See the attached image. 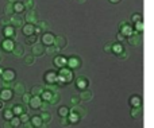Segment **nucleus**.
<instances>
[{"instance_id":"1","label":"nucleus","mask_w":154,"mask_h":128,"mask_svg":"<svg viewBox=\"0 0 154 128\" xmlns=\"http://www.w3.org/2000/svg\"><path fill=\"white\" fill-rule=\"evenodd\" d=\"M58 74V81H62V82H69V81H72V78H73V73H72V70L70 69H68L66 66L65 67H61L60 69V72L57 73Z\"/></svg>"},{"instance_id":"2","label":"nucleus","mask_w":154,"mask_h":128,"mask_svg":"<svg viewBox=\"0 0 154 128\" xmlns=\"http://www.w3.org/2000/svg\"><path fill=\"white\" fill-rule=\"evenodd\" d=\"M8 19H10V26L14 27V28H19L24 24V19L22 18L20 13H12Z\"/></svg>"},{"instance_id":"3","label":"nucleus","mask_w":154,"mask_h":128,"mask_svg":"<svg viewBox=\"0 0 154 128\" xmlns=\"http://www.w3.org/2000/svg\"><path fill=\"white\" fill-rule=\"evenodd\" d=\"M24 19H26V22L27 23H30V24H37L38 23V20H39V13H38V11L35 10H30V11H27L26 12V15H24Z\"/></svg>"},{"instance_id":"4","label":"nucleus","mask_w":154,"mask_h":128,"mask_svg":"<svg viewBox=\"0 0 154 128\" xmlns=\"http://www.w3.org/2000/svg\"><path fill=\"white\" fill-rule=\"evenodd\" d=\"M66 67L70 70H75V69H80L81 67V59L76 55H72L66 59Z\"/></svg>"},{"instance_id":"5","label":"nucleus","mask_w":154,"mask_h":128,"mask_svg":"<svg viewBox=\"0 0 154 128\" xmlns=\"http://www.w3.org/2000/svg\"><path fill=\"white\" fill-rule=\"evenodd\" d=\"M45 50H46V46L42 45V43H38L35 42L34 45H31V54L37 58V57H42L45 54Z\"/></svg>"},{"instance_id":"6","label":"nucleus","mask_w":154,"mask_h":128,"mask_svg":"<svg viewBox=\"0 0 154 128\" xmlns=\"http://www.w3.org/2000/svg\"><path fill=\"white\" fill-rule=\"evenodd\" d=\"M16 78V72L14 69H3L2 72V80L7 81V82H14Z\"/></svg>"},{"instance_id":"7","label":"nucleus","mask_w":154,"mask_h":128,"mask_svg":"<svg viewBox=\"0 0 154 128\" xmlns=\"http://www.w3.org/2000/svg\"><path fill=\"white\" fill-rule=\"evenodd\" d=\"M45 82L48 85H51V84H57L58 82V74L54 70H49V72L45 73Z\"/></svg>"},{"instance_id":"8","label":"nucleus","mask_w":154,"mask_h":128,"mask_svg":"<svg viewBox=\"0 0 154 128\" xmlns=\"http://www.w3.org/2000/svg\"><path fill=\"white\" fill-rule=\"evenodd\" d=\"M27 109H29V108H27L26 104H23V103H20V104H14L12 107H11V111H12L14 116H20V115H23V113H27Z\"/></svg>"},{"instance_id":"9","label":"nucleus","mask_w":154,"mask_h":128,"mask_svg":"<svg viewBox=\"0 0 154 128\" xmlns=\"http://www.w3.org/2000/svg\"><path fill=\"white\" fill-rule=\"evenodd\" d=\"M127 38H128V43H130L131 46H139L142 42V34L141 32L134 31V30H133V34Z\"/></svg>"},{"instance_id":"10","label":"nucleus","mask_w":154,"mask_h":128,"mask_svg":"<svg viewBox=\"0 0 154 128\" xmlns=\"http://www.w3.org/2000/svg\"><path fill=\"white\" fill-rule=\"evenodd\" d=\"M66 43H68V39L64 37V35H54V40H53V45L56 46V47H58L60 50L61 49H64L65 46H66Z\"/></svg>"},{"instance_id":"11","label":"nucleus","mask_w":154,"mask_h":128,"mask_svg":"<svg viewBox=\"0 0 154 128\" xmlns=\"http://www.w3.org/2000/svg\"><path fill=\"white\" fill-rule=\"evenodd\" d=\"M11 97H12V91H11V88H2L0 89V101H3V103L10 101Z\"/></svg>"},{"instance_id":"12","label":"nucleus","mask_w":154,"mask_h":128,"mask_svg":"<svg viewBox=\"0 0 154 128\" xmlns=\"http://www.w3.org/2000/svg\"><path fill=\"white\" fill-rule=\"evenodd\" d=\"M41 40H42V45L50 46V45H53L54 35L51 34L50 31H46V32H43V34H42V37H41Z\"/></svg>"},{"instance_id":"13","label":"nucleus","mask_w":154,"mask_h":128,"mask_svg":"<svg viewBox=\"0 0 154 128\" xmlns=\"http://www.w3.org/2000/svg\"><path fill=\"white\" fill-rule=\"evenodd\" d=\"M80 100L81 101H91V100L93 99V93L91 89H82V91H80Z\"/></svg>"},{"instance_id":"14","label":"nucleus","mask_w":154,"mask_h":128,"mask_svg":"<svg viewBox=\"0 0 154 128\" xmlns=\"http://www.w3.org/2000/svg\"><path fill=\"white\" fill-rule=\"evenodd\" d=\"M119 30H120V34H123L125 37H130L133 34V26L130 23H122L119 26Z\"/></svg>"},{"instance_id":"15","label":"nucleus","mask_w":154,"mask_h":128,"mask_svg":"<svg viewBox=\"0 0 154 128\" xmlns=\"http://www.w3.org/2000/svg\"><path fill=\"white\" fill-rule=\"evenodd\" d=\"M11 53L14 54V55L16 57V58H20V57L24 55V47L20 45V43H16V45H14L12 50H11Z\"/></svg>"},{"instance_id":"16","label":"nucleus","mask_w":154,"mask_h":128,"mask_svg":"<svg viewBox=\"0 0 154 128\" xmlns=\"http://www.w3.org/2000/svg\"><path fill=\"white\" fill-rule=\"evenodd\" d=\"M41 103H42V99H41L39 96H31V99H30V101H29V105L31 109H39Z\"/></svg>"},{"instance_id":"17","label":"nucleus","mask_w":154,"mask_h":128,"mask_svg":"<svg viewBox=\"0 0 154 128\" xmlns=\"http://www.w3.org/2000/svg\"><path fill=\"white\" fill-rule=\"evenodd\" d=\"M12 88L16 94H20L22 96V94L26 92V84H24L23 81H18V82H15V85H12Z\"/></svg>"},{"instance_id":"18","label":"nucleus","mask_w":154,"mask_h":128,"mask_svg":"<svg viewBox=\"0 0 154 128\" xmlns=\"http://www.w3.org/2000/svg\"><path fill=\"white\" fill-rule=\"evenodd\" d=\"M3 32H4V37L8 38V39H15L16 34H15V28L14 27H11L10 24L5 27H3Z\"/></svg>"},{"instance_id":"19","label":"nucleus","mask_w":154,"mask_h":128,"mask_svg":"<svg viewBox=\"0 0 154 128\" xmlns=\"http://www.w3.org/2000/svg\"><path fill=\"white\" fill-rule=\"evenodd\" d=\"M130 115L133 119H141L142 115H143V109H142L141 105L139 107H133L130 111Z\"/></svg>"},{"instance_id":"20","label":"nucleus","mask_w":154,"mask_h":128,"mask_svg":"<svg viewBox=\"0 0 154 128\" xmlns=\"http://www.w3.org/2000/svg\"><path fill=\"white\" fill-rule=\"evenodd\" d=\"M70 112H73L75 115H77L80 119H82L85 115H87V111H85V108L80 107V105H75V107L70 109Z\"/></svg>"},{"instance_id":"21","label":"nucleus","mask_w":154,"mask_h":128,"mask_svg":"<svg viewBox=\"0 0 154 128\" xmlns=\"http://www.w3.org/2000/svg\"><path fill=\"white\" fill-rule=\"evenodd\" d=\"M87 86H88V80L85 77H79L76 80V88L77 89H80V91H82V89H87Z\"/></svg>"},{"instance_id":"22","label":"nucleus","mask_w":154,"mask_h":128,"mask_svg":"<svg viewBox=\"0 0 154 128\" xmlns=\"http://www.w3.org/2000/svg\"><path fill=\"white\" fill-rule=\"evenodd\" d=\"M14 47V40L12 39H8V38H5L4 40H2V49L3 51H11Z\"/></svg>"},{"instance_id":"23","label":"nucleus","mask_w":154,"mask_h":128,"mask_svg":"<svg viewBox=\"0 0 154 128\" xmlns=\"http://www.w3.org/2000/svg\"><path fill=\"white\" fill-rule=\"evenodd\" d=\"M22 30H23V34L26 35V37H29V35L34 34V31H35V26H34V24L26 23V24H23V26H22Z\"/></svg>"},{"instance_id":"24","label":"nucleus","mask_w":154,"mask_h":128,"mask_svg":"<svg viewBox=\"0 0 154 128\" xmlns=\"http://www.w3.org/2000/svg\"><path fill=\"white\" fill-rule=\"evenodd\" d=\"M35 26H37L42 32H46L50 30V23H49L48 20H38V23L35 24Z\"/></svg>"},{"instance_id":"25","label":"nucleus","mask_w":154,"mask_h":128,"mask_svg":"<svg viewBox=\"0 0 154 128\" xmlns=\"http://www.w3.org/2000/svg\"><path fill=\"white\" fill-rule=\"evenodd\" d=\"M41 120H42V123L45 124H49L51 121V119H53V116H51V113L49 112V111H42V113L39 115Z\"/></svg>"},{"instance_id":"26","label":"nucleus","mask_w":154,"mask_h":128,"mask_svg":"<svg viewBox=\"0 0 154 128\" xmlns=\"http://www.w3.org/2000/svg\"><path fill=\"white\" fill-rule=\"evenodd\" d=\"M60 101H61V93H60V92H53L50 100H49V104L50 105H57Z\"/></svg>"},{"instance_id":"27","label":"nucleus","mask_w":154,"mask_h":128,"mask_svg":"<svg viewBox=\"0 0 154 128\" xmlns=\"http://www.w3.org/2000/svg\"><path fill=\"white\" fill-rule=\"evenodd\" d=\"M43 91H45V88L42 85H34L31 88V91H30V94L31 96H41Z\"/></svg>"},{"instance_id":"28","label":"nucleus","mask_w":154,"mask_h":128,"mask_svg":"<svg viewBox=\"0 0 154 128\" xmlns=\"http://www.w3.org/2000/svg\"><path fill=\"white\" fill-rule=\"evenodd\" d=\"M53 62H54V65H56L57 67H65V65H66V59L64 58V57H60V55H57L56 58L53 59Z\"/></svg>"},{"instance_id":"29","label":"nucleus","mask_w":154,"mask_h":128,"mask_svg":"<svg viewBox=\"0 0 154 128\" xmlns=\"http://www.w3.org/2000/svg\"><path fill=\"white\" fill-rule=\"evenodd\" d=\"M30 124H31L34 128H37V127H39L41 124H42V120H41V118H39V115H34V116H31L30 118Z\"/></svg>"},{"instance_id":"30","label":"nucleus","mask_w":154,"mask_h":128,"mask_svg":"<svg viewBox=\"0 0 154 128\" xmlns=\"http://www.w3.org/2000/svg\"><path fill=\"white\" fill-rule=\"evenodd\" d=\"M142 104V100L138 94H134V96L130 97V105L131 107H139Z\"/></svg>"},{"instance_id":"31","label":"nucleus","mask_w":154,"mask_h":128,"mask_svg":"<svg viewBox=\"0 0 154 128\" xmlns=\"http://www.w3.org/2000/svg\"><path fill=\"white\" fill-rule=\"evenodd\" d=\"M45 53H48L49 55H57V54L60 53V49L56 47L54 45H50V46H46Z\"/></svg>"},{"instance_id":"32","label":"nucleus","mask_w":154,"mask_h":128,"mask_svg":"<svg viewBox=\"0 0 154 128\" xmlns=\"http://www.w3.org/2000/svg\"><path fill=\"white\" fill-rule=\"evenodd\" d=\"M12 5H14V12L15 13H22L24 11V7H23V3L19 0V1H15V3H12Z\"/></svg>"},{"instance_id":"33","label":"nucleus","mask_w":154,"mask_h":128,"mask_svg":"<svg viewBox=\"0 0 154 128\" xmlns=\"http://www.w3.org/2000/svg\"><path fill=\"white\" fill-rule=\"evenodd\" d=\"M23 3V7H24V10L26 11H30V10H34L35 8V0H24V1H22Z\"/></svg>"},{"instance_id":"34","label":"nucleus","mask_w":154,"mask_h":128,"mask_svg":"<svg viewBox=\"0 0 154 128\" xmlns=\"http://www.w3.org/2000/svg\"><path fill=\"white\" fill-rule=\"evenodd\" d=\"M12 118H14V113L11 111V108H4L3 109V119L4 120H11Z\"/></svg>"},{"instance_id":"35","label":"nucleus","mask_w":154,"mask_h":128,"mask_svg":"<svg viewBox=\"0 0 154 128\" xmlns=\"http://www.w3.org/2000/svg\"><path fill=\"white\" fill-rule=\"evenodd\" d=\"M23 57H24V64L26 65L31 66V65L35 64V57L32 54H27V55H23Z\"/></svg>"},{"instance_id":"36","label":"nucleus","mask_w":154,"mask_h":128,"mask_svg":"<svg viewBox=\"0 0 154 128\" xmlns=\"http://www.w3.org/2000/svg\"><path fill=\"white\" fill-rule=\"evenodd\" d=\"M51 94H53V92H50L49 89H45V91L42 92V94H41L39 97L42 99V101H48V103H49V100H50Z\"/></svg>"},{"instance_id":"37","label":"nucleus","mask_w":154,"mask_h":128,"mask_svg":"<svg viewBox=\"0 0 154 128\" xmlns=\"http://www.w3.org/2000/svg\"><path fill=\"white\" fill-rule=\"evenodd\" d=\"M4 13H5V16H11L12 13H15V12H14V5H12V3H7V4H5V7H4Z\"/></svg>"},{"instance_id":"38","label":"nucleus","mask_w":154,"mask_h":128,"mask_svg":"<svg viewBox=\"0 0 154 128\" xmlns=\"http://www.w3.org/2000/svg\"><path fill=\"white\" fill-rule=\"evenodd\" d=\"M69 112H70V109H69L68 107H65V105H64V107H61V108L58 109V115H60V118H66V116L69 115Z\"/></svg>"},{"instance_id":"39","label":"nucleus","mask_w":154,"mask_h":128,"mask_svg":"<svg viewBox=\"0 0 154 128\" xmlns=\"http://www.w3.org/2000/svg\"><path fill=\"white\" fill-rule=\"evenodd\" d=\"M122 50H125L122 43H112V53L114 54H119Z\"/></svg>"},{"instance_id":"40","label":"nucleus","mask_w":154,"mask_h":128,"mask_svg":"<svg viewBox=\"0 0 154 128\" xmlns=\"http://www.w3.org/2000/svg\"><path fill=\"white\" fill-rule=\"evenodd\" d=\"M37 40H38V35L37 34H31V35H29V37H26V42L29 43V45H34Z\"/></svg>"},{"instance_id":"41","label":"nucleus","mask_w":154,"mask_h":128,"mask_svg":"<svg viewBox=\"0 0 154 128\" xmlns=\"http://www.w3.org/2000/svg\"><path fill=\"white\" fill-rule=\"evenodd\" d=\"M10 123H11V126H12L14 128H16V127L20 126L22 121H20V119H19V116H14V118L10 120Z\"/></svg>"},{"instance_id":"42","label":"nucleus","mask_w":154,"mask_h":128,"mask_svg":"<svg viewBox=\"0 0 154 128\" xmlns=\"http://www.w3.org/2000/svg\"><path fill=\"white\" fill-rule=\"evenodd\" d=\"M134 31H137V32H141L142 34V31H143V22H137V23H134Z\"/></svg>"},{"instance_id":"43","label":"nucleus","mask_w":154,"mask_h":128,"mask_svg":"<svg viewBox=\"0 0 154 128\" xmlns=\"http://www.w3.org/2000/svg\"><path fill=\"white\" fill-rule=\"evenodd\" d=\"M30 99H31V94H30L29 92H24V93L22 94V103H23V104H29Z\"/></svg>"},{"instance_id":"44","label":"nucleus","mask_w":154,"mask_h":128,"mask_svg":"<svg viewBox=\"0 0 154 128\" xmlns=\"http://www.w3.org/2000/svg\"><path fill=\"white\" fill-rule=\"evenodd\" d=\"M131 22H133V23L142 22V15L141 13H134V15H131Z\"/></svg>"},{"instance_id":"45","label":"nucleus","mask_w":154,"mask_h":128,"mask_svg":"<svg viewBox=\"0 0 154 128\" xmlns=\"http://www.w3.org/2000/svg\"><path fill=\"white\" fill-rule=\"evenodd\" d=\"M116 57L119 59H126V58H128V51L127 50H122L119 54H116Z\"/></svg>"},{"instance_id":"46","label":"nucleus","mask_w":154,"mask_h":128,"mask_svg":"<svg viewBox=\"0 0 154 128\" xmlns=\"http://www.w3.org/2000/svg\"><path fill=\"white\" fill-rule=\"evenodd\" d=\"M0 24H2V27H5L10 24V19H8V16H2L0 18Z\"/></svg>"},{"instance_id":"47","label":"nucleus","mask_w":154,"mask_h":128,"mask_svg":"<svg viewBox=\"0 0 154 128\" xmlns=\"http://www.w3.org/2000/svg\"><path fill=\"white\" fill-rule=\"evenodd\" d=\"M60 124H61L62 127L70 126V121H69V119H68V116H66V118H61V119H60Z\"/></svg>"},{"instance_id":"48","label":"nucleus","mask_w":154,"mask_h":128,"mask_svg":"<svg viewBox=\"0 0 154 128\" xmlns=\"http://www.w3.org/2000/svg\"><path fill=\"white\" fill-rule=\"evenodd\" d=\"M80 101H81V100H80L79 96H73L72 99H70V104H72L73 107H75V105H80Z\"/></svg>"},{"instance_id":"49","label":"nucleus","mask_w":154,"mask_h":128,"mask_svg":"<svg viewBox=\"0 0 154 128\" xmlns=\"http://www.w3.org/2000/svg\"><path fill=\"white\" fill-rule=\"evenodd\" d=\"M104 51L106 53H112V42H107L104 45Z\"/></svg>"},{"instance_id":"50","label":"nucleus","mask_w":154,"mask_h":128,"mask_svg":"<svg viewBox=\"0 0 154 128\" xmlns=\"http://www.w3.org/2000/svg\"><path fill=\"white\" fill-rule=\"evenodd\" d=\"M19 119H20V121H22V123H27V121L30 120V116L27 115V113H23V115H20V116H19Z\"/></svg>"},{"instance_id":"51","label":"nucleus","mask_w":154,"mask_h":128,"mask_svg":"<svg viewBox=\"0 0 154 128\" xmlns=\"http://www.w3.org/2000/svg\"><path fill=\"white\" fill-rule=\"evenodd\" d=\"M49 107H50V104H49L48 101H42V103H41L39 109H42V111H48V109H49Z\"/></svg>"},{"instance_id":"52","label":"nucleus","mask_w":154,"mask_h":128,"mask_svg":"<svg viewBox=\"0 0 154 128\" xmlns=\"http://www.w3.org/2000/svg\"><path fill=\"white\" fill-rule=\"evenodd\" d=\"M0 86H2V88H11V86H12V82H7V81L0 80Z\"/></svg>"},{"instance_id":"53","label":"nucleus","mask_w":154,"mask_h":128,"mask_svg":"<svg viewBox=\"0 0 154 128\" xmlns=\"http://www.w3.org/2000/svg\"><path fill=\"white\" fill-rule=\"evenodd\" d=\"M125 35H123V34H120V32H118V34H116V39L118 40H119V42H123V39H125Z\"/></svg>"},{"instance_id":"54","label":"nucleus","mask_w":154,"mask_h":128,"mask_svg":"<svg viewBox=\"0 0 154 128\" xmlns=\"http://www.w3.org/2000/svg\"><path fill=\"white\" fill-rule=\"evenodd\" d=\"M3 128H14L12 126H11V123H10V120H5L4 123H3Z\"/></svg>"},{"instance_id":"55","label":"nucleus","mask_w":154,"mask_h":128,"mask_svg":"<svg viewBox=\"0 0 154 128\" xmlns=\"http://www.w3.org/2000/svg\"><path fill=\"white\" fill-rule=\"evenodd\" d=\"M24 128H34V127L30 124V121H27V123H24Z\"/></svg>"},{"instance_id":"56","label":"nucleus","mask_w":154,"mask_h":128,"mask_svg":"<svg viewBox=\"0 0 154 128\" xmlns=\"http://www.w3.org/2000/svg\"><path fill=\"white\" fill-rule=\"evenodd\" d=\"M109 3H112V4H118L119 1H122V0H108Z\"/></svg>"},{"instance_id":"57","label":"nucleus","mask_w":154,"mask_h":128,"mask_svg":"<svg viewBox=\"0 0 154 128\" xmlns=\"http://www.w3.org/2000/svg\"><path fill=\"white\" fill-rule=\"evenodd\" d=\"M37 128H49V127H48V124L42 123V124H41V126H39V127H37Z\"/></svg>"},{"instance_id":"58","label":"nucleus","mask_w":154,"mask_h":128,"mask_svg":"<svg viewBox=\"0 0 154 128\" xmlns=\"http://www.w3.org/2000/svg\"><path fill=\"white\" fill-rule=\"evenodd\" d=\"M77 3H79V4H82V3H85V0H76Z\"/></svg>"},{"instance_id":"59","label":"nucleus","mask_w":154,"mask_h":128,"mask_svg":"<svg viewBox=\"0 0 154 128\" xmlns=\"http://www.w3.org/2000/svg\"><path fill=\"white\" fill-rule=\"evenodd\" d=\"M2 61H3V53L0 51V62H2Z\"/></svg>"},{"instance_id":"60","label":"nucleus","mask_w":154,"mask_h":128,"mask_svg":"<svg viewBox=\"0 0 154 128\" xmlns=\"http://www.w3.org/2000/svg\"><path fill=\"white\" fill-rule=\"evenodd\" d=\"M15 1H19V0H8V3H15Z\"/></svg>"},{"instance_id":"61","label":"nucleus","mask_w":154,"mask_h":128,"mask_svg":"<svg viewBox=\"0 0 154 128\" xmlns=\"http://www.w3.org/2000/svg\"><path fill=\"white\" fill-rule=\"evenodd\" d=\"M3 108V101H0V109Z\"/></svg>"},{"instance_id":"62","label":"nucleus","mask_w":154,"mask_h":128,"mask_svg":"<svg viewBox=\"0 0 154 128\" xmlns=\"http://www.w3.org/2000/svg\"><path fill=\"white\" fill-rule=\"evenodd\" d=\"M2 72H3V69H0V80H2Z\"/></svg>"}]
</instances>
